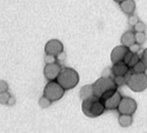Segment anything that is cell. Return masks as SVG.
<instances>
[{
	"label": "cell",
	"mask_w": 147,
	"mask_h": 133,
	"mask_svg": "<svg viewBox=\"0 0 147 133\" xmlns=\"http://www.w3.org/2000/svg\"><path fill=\"white\" fill-rule=\"evenodd\" d=\"M113 80H114L116 86L120 87V86H123V85L127 84V76H114Z\"/></svg>",
	"instance_id": "cell-18"
},
{
	"label": "cell",
	"mask_w": 147,
	"mask_h": 133,
	"mask_svg": "<svg viewBox=\"0 0 147 133\" xmlns=\"http://www.w3.org/2000/svg\"><path fill=\"white\" fill-rule=\"evenodd\" d=\"M120 42H121V45L127 46V48L130 47L131 45L136 43L135 40V32L133 31H127L125 32L120 38Z\"/></svg>",
	"instance_id": "cell-13"
},
{
	"label": "cell",
	"mask_w": 147,
	"mask_h": 133,
	"mask_svg": "<svg viewBox=\"0 0 147 133\" xmlns=\"http://www.w3.org/2000/svg\"><path fill=\"white\" fill-rule=\"evenodd\" d=\"M127 22H129V25H130V26L134 27L138 22H139V19H138V17L135 15H129V21H127Z\"/></svg>",
	"instance_id": "cell-23"
},
{
	"label": "cell",
	"mask_w": 147,
	"mask_h": 133,
	"mask_svg": "<svg viewBox=\"0 0 147 133\" xmlns=\"http://www.w3.org/2000/svg\"><path fill=\"white\" fill-rule=\"evenodd\" d=\"M131 70H132V73H136V74H143V73H146L147 63L141 58V61L138 63H136L133 68H131Z\"/></svg>",
	"instance_id": "cell-16"
},
{
	"label": "cell",
	"mask_w": 147,
	"mask_h": 133,
	"mask_svg": "<svg viewBox=\"0 0 147 133\" xmlns=\"http://www.w3.org/2000/svg\"><path fill=\"white\" fill-rule=\"evenodd\" d=\"M65 91L66 90L55 80V81H49V83L45 85L43 90V95L47 97L52 102H54L60 100L64 96Z\"/></svg>",
	"instance_id": "cell-5"
},
{
	"label": "cell",
	"mask_w": 147,
	"mask_h": 133,
	"mask_svg": "<svg viewBox=\"0 0 147 133\" xmlns=\"http://www.w3.org/2000/svg\"><path fill=\"white\" fill-rule=\"evenodd\" d=\"M16 104V97L15 96H10L9 100L7 102V106H13Z\"/></svg>",
	"instance_id": "cell-28"
},
{
	"label": "cell",
	"mask_w": 147,
	"mask_h": 133,
	"mask_svg": "<svg viewBox=\"0 0 147 133\" xmlns=\"http://www.w3.org/2000/svg\"><path fill=\"white\" fill-rule=\"evenodd\" d=\"M137 108L138 104L135 99L129 96H123L116 111L119 115H134L137 111Z\"/></svg>",
	"instance_id": "cell-6"
},
{
	"label": "cell",
	"mask_w": 147,
	"mask_h": 133,
	"mask_svg": "<svg viewBox=\"0 0 147 133\" xmlns=\"http://www.w3.org/2000/svg\"><path fill=\"white\" fill-rule=\"evenodd\" d=\"M79 96L82 100L86 98H90V97L94 96V89H93V84H88L82 86L79 91Z\"/></svg>",
	"instance_id": "cell-14"
},
{
	"label": "cell",
	"mask_w": 147,
	"mask_h": 133,
	"mask_svg": "<svg viewBox=\"0 0 147 133\" xmlns=\"http://www.w3.org/2000/svg\"><path fill=\"white\" fill-rule=\"evenodd\" d=\"M123 96L119 92L116 91L112 96H110L109 98L105 99L104 100V106H105L106 111H112V110H117L118 106H119V102L121 100Z\"/></svg>",
	"instance_id": "cell-10"
},
{
	"label": "cell",
	"mask_w": 147,
	"mask_h": 133,
	"mask_svg": "<svg viewBox=\"0 0 147 133\" xmlns=\"http://www.w3.org/2000/svg\"><path fill=\"white\" fill-rule=\"evenodd\" d=\"M133 55H134V53L131 52L130 50L127 51V54H125V58H123V63H127V65H129V63H130V61H131V59H132Z\"/></svg>",
	"instance_id": "cell-25"
},
{
	"label": "cell",
	"mask_w": 147,
	"mask_h": 133,
	"mask_svg": "<svg viewBox=\"0 0 147 133\" xmlns=\"http://www.w3.org/2000/svg\"><path fill=\"white\" fill-rule=\"evenodd\" d=\"M10 96H11V95L8 93V91L0 92V104H7Z\"/></svg>",
	"instance_id": "cell-19"
},
{
	"label": "cell",
	"mask_w": 147,
	"mask_h": 133,
	"mask_svg": "<svg viewBox=\"0 0 147 133\" xmlns=\"http://www.w3.org/2000/svg\"><path fill=\"white\" fill-rule=\"evenodd\" d=\"M141 58H142L143 61H144L145 63H147V47L144 49V50H143V52H142V55H141Z\"/></svg>",
	"instance_id": "cell-27"
},
{
	"label": "cell",
	"mask_w": 147,
	"mask_h": 133,
	"mask_svg": "<svg viewBox=\"0 0 147 133\" xmlns=\"http://www.w3.org/2000/svg\"><path fill=\"white\" fill-rule=\"evenodd\" d=\"M8 90V84L4 80H0V92H5Z\"/></svg>",
	"instance_id": "cell-24"
},
{
	"label": "cell",
	"mask_w": 147,
	"mask_h": 133,
	"mask_svg": "<svg viewBox=\"0 0 147 133\" xmlns=\"http://www.w3.org/2000/svg\"><path fill=\"white\" fill-rule=\"evenodd\" d=\"M146 39H147V37H146V34H145V32H135V40L137 44L142 45V44L145 43Z\"/></svg>",
	"instance_id": "cell-17"
},
{
	"label": "cell",
	"mask_w": 147,
	"mask_h": 133,
	"mask_svg": "<svg viewBox=\"0 0 147 133\" xmlns=\"http://www.w3.org/2000/svg\"><path fill=\"white\" fill-rule=\"evenodd\" d=\"M133 123V115H119L118 117V124L123 128H127Z\"/></svg>",
	"instance_id": "cell-15"
},
{
	"label": "cell",
	"mask_w": 147,
	"mask_h": 133,
	"mask_svg": "<svg viewBox=\"0 0 147 133\" xmlns=\"http://www.w3.org/2000/svg\"><path fill=\"white\" fill-rule=\"evenodd\" d=\"M44 52L47 55L58 57L62 52H64V45L58 39H52V40L47 41L44 46Z\"/></svg>",
	"instance_id": "cell-7"
},
{
	"label": "cell",
	"mask_w": 147,
	"mask_h": 133,
	"mask_svg": "<svg viewBox=\"0 0 147 133\" xmlns=\"http://www.w3.org/2000/svg\"><path fill=\"white\" fill-rule=\"evenodd\" d=\"M133 28H134V31L135 32H145V30H146V25L143 22H141V21H139Z\"/></svg>",
	"instance_id": "cell-21"
},
{
	"label": "cell",
	"mask_w": 147,
	"mask_h": 133,
	"mask_svg": "<svg viewBox=\"0 0 147 133\" xmlns=\"http://www.w3.org/2000/svg\"><path fill=\"white\" fill-rule=\"evenodd\" d=\"M39 102V106H41L42 109H47V108H49V106L52 104V102H51V100H49L47 97L44 96V95L40 97L39 102Z\"/></svg>",
	"instance_id": "cell-20"
},
{
	"label": "cell",
	"mask_w": 147,
	"mask_h": 133,
	"mask_svg": "<svg viewBox=\"0 0 147 133\" xmlns=\"http://www.w3.org/2000/svg\"><path fill=\"white\" fill-rule=\"evenodd\" d=\"M81 110L82 113L88 118H97L106 111L103 100L95 95L82 100Z\"/></svg>",
	"instance_id": "cell-2"
},
{
	"label": "cell",
	"mask_w": 147,
	"mask_h": 133,
	"mask_svg": "<svg viewBox=\"0 0 147 133\" xmlns=\"http://www.w3.org/2000/svg\"><path fill=\"white\" fill-rule=\"evenodd\" d=\"M127 85L132 91L134 92H142L147 88V75L146 73L143 74H127Z\"/></svg>",
	"instance_id": "cell-4"
},
{
	"label": "cell",
	"mask_w": 147,
	"mask_h": 133,
	"mask_svg": "<svg viewBox=\"0 0 147 133\" xmlns=\"http://www.w3.org/2000/svg\"><path fill=\"white\" fill-rule=\"evenodd\" d=\"M61 70H62V67L59 63H57V61L49 63H47L45 67H44L43 75L49 81H55V80H57L58 76L60 75Z\"/></svg>",
	"instance_id": "cell-8"
},
{
	"label": "cell",
	"mask_w": 147,
	"mask_h": 133,
	"mask_svg": "<svg viewBox=\"0 0 147 133\" xmlns=\"http://www.w3.org/2000/svg\"><path fill=\"white\" fill-rule=\"evenodd\" d=\"M129 51V48L125 45H118L112 49L110 54V59L112 63H119V61H123L125 55Z\"/></svg>",
	"instance_id": "cell-9"
},
{
	"label": "cell",
	"mask_w": 147,
	"mask_h": 133,
	"mask_svg": "<svg viewBox=\"0 0 147 133\" xmlns=\"http://www.w3.org/2000/svg\"><path fill=\"white\" fill-rule=\"evenodd\" d=\"M111 71L113 76H127L130 71V67L123 61H119V63H113Z\"/></svg>",
	"instance_id": "cell-11"
},
{
	"label": "cell",
	"mask_w": 147,
	"mask_h": 133,
	"mask_svg": "<svg viewBox=\"0 0 147 133\" xmlns=\"http://www.w3.org/2000/svg\"><path fill=\"white\" fill-rule=\"evenodd\" d=\"M114 1L117 3H120V2H123V1H125V0H114Z\"/></svg>",
	"instance_id": "cell-29"
},
{
	"label": "cell",
	"mask_w": 147,
	"mask_h": 133,
	"mask_svg": "<svg viewBox=\"0 0 147 133\" xmlns=\"http://www.w3.org/2000/svg\"><path fill=\"white\" fill-rule=\"evenodd\" d=\"M140 46L141 45H139V44H137V43L133 44V45H131L130 47H129V50L133 53H138V51L140 50Z\"/></svg>",
	"instance_id": "cell-26"
},
{
	"label": "cell",
	"mask_w": 147,
	"mask_h": 133,
	"mask_svg": "<svg viewBox=\"0 0 147 133\" xmlns=\"http://www.w3.org/2000/svg\"><path fill=\"white\" fill-rule=\"evenodd\" d=\"M140 61H141V56L138 55V53H134V55H133L132 59H131L130 63H129V67H130V69L133 68V67H134L136 63H139Z\"/></svg>",
	"instance_id": "cell-22"
},
{
	"label": "cell",
	"mask_w": 147,
	"mask_h": 133,
	"mask_svg": "<svg viewBox=\"0 0 147 133\" xmlns=\"http://www.w3.org/2000/svg\"><path fill=\"white\" fill-rule=\"evenodd\" d=\"M94 95L102 100L109 98L112 96L116 91H117V86L113 78L111 77H101L98 80H96V82L93 84Z\"/></svg>",
	"instance_id": "cell-1"
},
{
	"label": "cell",
	"mask_w": 147,
	"mask_h": 133,
	"mask_svg": "<svg viewBox=\"0 0 147 133\" xmlns=\"http://www.w3.org/2000/svg\"><path fill=\"white\" fill-rule=\"evenodd\" d=\"M119 5H120L121 10L125 12V15H134V12H135V9H136V4L134 0H125L123 2H120Z\"/></svg>",
	"instance_id": "cell-12"
},
{
	"label": "cell",
	"mask_w": 147,
	"mask_h": 133,
	"mask_svg": "<svg viewBox=\"0 0 147 133\" xmlns=\"http://www.w3.org/2000/svg\"><path fill=\"white\" fill-rule=\"evenodd\" d=\"M56 81L65 90H70L77 86L79 82V75L74 69L66 67V68H62L61 73Z\"/></svg>",
	"instance_id": "cell-3"
}]
</instances>
